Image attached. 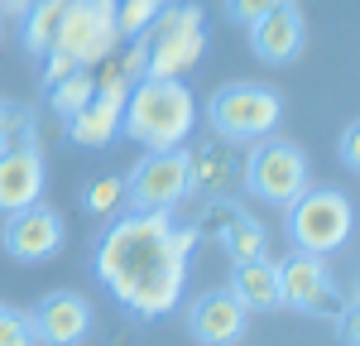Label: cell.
I'll use <instances>...</instances> for the list:
<instances>
[{
    "mask_svg": "<svg viewBox=\"0 0 360 346\" xmlns=\"http://www.w3.org/2000/svg\"><path fill=\"white\" fill-rule=\"evenodd\" d=\"M197 236L202 231L178 222L173 212H120L101 231L91 269L130 317L159 322L188 288Z\"/></svg>",
    "mask_w": 360,
    "mask_h": 346,
    "instance_id": "obj_1",
    "label": "cell"
},
{
    "mask_svg": "<svg viewBox=\"0 0 360 346\" xmlns=\"http://www.w3.org/2000/svg\"><path fill=\"white\" fill-rule=\"evenodd\" d=\"M197 125V101L183 86V77H139L125 91V111H120V135L144 149V154H164L183 149V140Z\"/></svg>",
    "mask_w": 360,
    "mask_h": 346,
    "instance_id": "obj_2",
    "label": "cell"
},
{
    "mask_svg": "<svg viewBox=\"0 0 360 346\" xmlns=\"http://www.w3.org/2000/svg\"><path fill=\"white\" fill-rule=\"evenodd\" d=\"M144 44V77H183L207 53V20L197 0L164 5L159 20L139 34Z\"/></svg>",
    "mask_w": 360,
    "mask_h": 346,
    "instance_id": "obj_3",
    "label": "cell"
},
{
    "mask_svg": "<svg viewBox=\"0 0 360 346\" xmlns=\"http://www.w3.org/2000/svg\"><path fill=\"white\" fill-rule=\"evenodd\" d=\"M207 120H212V130H217L221 144H255V140H264V135L278 130L283 96L264 82H226L212 96Z\"/></svg>",
    "mask_w": 360,
    "mask_h": 346,
    "instance_id": "obj_4",
    "label": "cell"
},
{
    "mask_svg": "<svg viewBox=\"0 0 360 346\" xmlns=\"http://www.w3.org/2000/svg\"><path fill=\"white\" fill-rule=\"evenodd\" d=\"M356 231V207L341 188H307L298 202H288V241L303 255H332Z\"/></svg>",
    "mask_w": 360,
    "mask_h": 346,
    "instance_id": "obj_5",
    "label": "cell"
},
{
    "mask_svg": "<svg viewBox=\"0 0 360 346\" xmlns=\"http://www.w3.org/2000/svg\"><path fill=\"white\" fill-rule=\"evenodd\" d=\"M240 183H245L259 202H269V207H288V202H298L307 188H312L307 154L293 140L264 135V140H255V149H250L245 169H240Z\"/></svg>",
    "mask_w": 360,
    "mask_h": 346,
    "instance_id": "obj_6",
    "label": "cell"
},
{
    "mask_svg": "<svg viewBox=\"0 0 360 346\" xmlns=\"http://www.w3.org/2000/svg\"><path fill=\"white\" fill-rule=\"evenodd\" d=\"M188 193H193V154L188 149L144 154L135 173L125 178V202L135 212H173Z\"/></svg>",
    "mask_w": 360,
    "mask_h": 346,
    "instance_id": "obj_7",
    "label": "cell"
},
{
    "mask_svg": "<svg viewBox=\"0 0 360 346\" xmlns=\"http://www.w3.org/2000/svg\"><path fill=\"white\" fill-rule=\"evenodd\" d=\"M44 154H39V140L29 135V125L20 135H5L0 140V212H20V207H34L44 198Z\"/></svg>",
    "mask_w": 360,
    "mask_h": 346,
    "instance_id": "obj_8",
    "label": "cell"
},
{
    "mask_svg": "<svg viewBox=\"0 0 360 346\" xmlns=\"http://www.w3.org/2000/svg\"><path fill=\"white\" fill-rule=\"evenodd\" d=\"M63 241H68V226H63V217H58L53 207H44V202L10 212L5 226H0L5 255L20 260V264H44V260H53L58 250H63Z\"/></svg>",
    "mask_w": 360,
    "mask_h": 346,
    "instance_id": "obj_9",
    "label": "cell"
},
{
    "mask_svg": "<svg viewBox=\"0 0 360 346\" xmlns=\"http://www.w3.org/2000/svg\"><path fill=\"white\" fill-rule=\"evenodd\" d=\"M115 20L111 10H96V5H86V0H68V15H63V25H58V39L53 49L72 58L77 68H91V63H106L115 49Z\"/></svg>",
    "mask_w": 360,
    "mask_h": 346,
    "instance_id": "obj_10",
    "label": "cell"
},
{
    "mask_svg": "<svg viewBox=\"0 0 360 346\" xmlns=\"http://www.w3.org/2000/svg\"><path fill=\"white\" fill-rule=\"evenodd\" d=\"M278 293H283V308H298V313H312V317H327L336 308V298H341L327 260L303 255V250L278 260Z\"/></svg>",
    "mask_w": 360,
    "mask_h": 346,
    "instance_id": "obj_11",
    "label": "cell"
},
{
    "mask_svg": "<svg viewBox=\"0 0 360 346\" xmlns=\"http://www.w3.org/2000/svg\"><path fill=\"white\" fill-rule=\"evenodd\" d=\"M125 91L130 82L120 77V68H111L96 91H91V101H86L82 111L68 120V140L82 144V149H101V144H111L120 135V111H125Z\"/></svg>",
    "mask_w": 360,
    "mask_h": 346,
    "instance_id": "obj_12",
    "label": "cell"
},
{
    "mask_svg": "<svg viewBox=\"0 0 360 346\" xmlns=\"http://www.w3.org/2000/svg\"><path fill=\"white\" fill-rule=\"evenodd\" d=\"M29 327L39 346H82L91 332V303L72 288H58L49 298H39V308L29 313Z\"/></svg>",
    "mask_w": 360,
    "mask_h": 346,
    "instance_id": "obj_13",
    "label": "cell"
},
{
    "mask_svg": "<svg viewBox=\"0 0 360 346\" xmlns=\"http://www.w3.org/2000/svg\"><path fill=\"white\" fill-rule=\"evenodd\" d=\"M250 313L236 303L231 288H207L188 303V332L197 346H236L245 337Z\"/></svg>",
    "mask_w": 360,
    "mask_h": 346,
    "instance_id": "obj_14",
    "label": "cell"
},
{
    "mask_svg": "<svg viewBox=\"0 0 360 346\" xmlns=\"http://www.w3.org/2000/svg\"><path fill=\"white\" fill-rule=\"evenodd\" d=\"M303 10L298 5H278V10H269L264 20H255L250 25V44H255V53L264 58V63H293V58L303 53Z\"/></svg>",
    "mask_w": 360,
    "mask_h": 346,
    "instance_id": "obj_15",
    "label": "cell"
},
{
    "mask_svg": "<svg viewBox=\"0 0 360 346\" xmlns=\"http://www.w3.org/2000/svg\"><path fill=\"white\" fill-rule=\"evenodd\" d=\"M231 293L245 313H278L283 293H278V260L255 255V260H236L231 269Z\"/></svg>",
    "mask_w": 360,
    "mask_h": 346,
    "instance_id": "obj_16",
    "label": "cell"
},
{
    "mask_svg": "<svg viewBox=\"0 0 360 346\" xmlns=\"http://www.w3.org/2000/svg\"><path fill=\"white\" fill-rule=\"evenodd\" d=\"M207 231L221 236V245H226V255H231V260L264 255V226H259L255 217H245V212H236V207H212Z\"/></svg>",
    "mask_w": 360,
    "mask_h": 346,
    "instance_id": "obj_17",
    "label": "cell"
},
{
    "mask_svg": "<svg viewBox=\"0 0 360 346\" xmlns=\"http://www.w3.org/2000/svg\"><path fill=\"white\" fill-rule=\"evenodd\" d=\"M68 15V0H34L25 10V49L29 53H49L58 39V25Z\"/></svg>",
    "mask_w": 360,
    "mask_h": 346,
    "instance_id": "obj_18",
    "label": "cell"
},
{
    "mask_svg": "<svg viewBox=\"0 0 360 346\" xmlns=\"http://www.w3.org/2000/svg\"><path fill=\"white\" fill-rule=\"evenodd\" d=\"M91 91H96V77H91L86 68H77V72H68V77H58V82L49 86V106H53L63 120H72V115L91 101Z\"/></svg>",
    "mask_w": 360,
    "mask_h": 346,
    "instance_id": "obj_19",
    "label": "cell"
},
{
    "mask_svg": "<svg viewBox=\"0 0 360 346\" xmlns=\"http://www.w3.org/2000/svg\"><path fill=\"white\" fill-rule=\"evenodd\" d=\"M82 207L91 212V217H120L125 212V178L120 173H106V178H91L82 188Z\"/></svg>",
    "mask_w": 360,
    "mask_h": 346,
    "instance_id": "obj_20",
    "label": "cell"
},
{
    "mask_svg": "<svg viewBox=\"0 0 360 346\" xmlns=\"http://www.w3.org/2000/svg\"><path fill=\"white\" fill-rule=\"evenodd\" d=\"M164 5H168V0H115V10H111L115 34H120V39H139L144 29L159 20Z\"/></svg>",
    "mask_w": 360,
    "mask_h": 346,
    "instance_id": "obj_21",
    "label": "cell"
},
{
    "mask_svg": "<svg viewBox=\"0 0 360 346\" xmlns=\"http://www.w3.org/2000/svg\"><path fill=\"white\" fill-rule=\"evenodd\" d=\"M0 346H39L34 342V327H29V313L0 303Z\"/></svg>",
    "mask_w": 360,
    "mask_h": 346,
    "instance_id": "obj_22",
    "label": "cell"
},
{
    "mask_svg": "<svg viewBox=\"0 0 360 346\" xmlns=\"http://www.w3.org/2000/svg\"><path fill=\"white\" fill-rule=\"evenodd\" d=\"M278 5H283V0H226V15H231V20H236V25H255V20H264V15H269V10H278Z\"/></svg>",
    "mask_w": 360,
    "mask_h": 346,
    "instance_id": "obj_23",
    "label": "cell"
},
{
    "mask_svg": "<svg viewBox=\"0 0 360 346\" xmlns=\"http://www.w3.org/2000/svg\"><path fill=\"white\" fill-rule=\"evenodd\" d=\"M341 164L351 173L360 169V125L356 120H346V130H341Z\"/></svg>",
    "mask_w": 360,
    "mask_h": 346,
    "instance_id": "obj_24",
    "label": "cell"
},
{
    "mask_svg": "<svg viewBox=\"0 0 360 346\" xmlns=\"http://www.w3.org/2000/svg\"><path fill=\"white\" fill-rule=\"evenodd\" d=\"M68 72H77V63L63 53V49H49V63H44V86H53L58 77H68Z\"/></svg>",
    "mask_w": 360,
    "mask_h": 346,
    "instance_id": "obj_25",
    "label": "cell"
},
{
    "mask_svg": "<svg viewBox=\"0 0 360 346\" xmlns=\"http://www.w3.org/2000/svg\"><path fill=\"white\" fill-rule=\"evenodd\" d=\"M336 337H341V346H360V337H356V298H346L341 322H336Z\"/></svg>",
    "mask_w": 360,
    "mask_h": 346,
    "instance_id": "obj_26",
    "label": "cell"
},
{
    "mask_svg": "<svg viewBox=\"0 0 360 346\" xmlns=\"http://www.w3.org/2000/svg\"><path fill=\"white\" fill-rule=\"evenodd\" d=\"M34 0H0V10H10V15H25Z\"/></svg>",
    "mask_w": 360,
    "mask_h": 346,
    "instance_id": "obj_27",
    "label": "cell"
},
{
    "mask_svg": "<svg viewBox=\"0 0 360 346\" xmlns=\"http://www.w3.org/2000/svg\"><path fill=\"white\" fill-rule=\"evenodd\" d=\"M86 5H96V10H115V0H86Z\"/></svg>",
    "mask_w": 360,
    "mask_h": 346,
    "instance_id": "obj_28",
    "label": "cell"
},
{
    "mask_svg": "<svg viewBox=\"0 0 360 346\" xmlns=\"http://www.w3.org/2000/svg\"><path fill=\"white\" fill-rule=\"evenodd\" d=\"M0 140H5V101H0Z\"/></svg>",
    "mask_w": 360,
    "mask_h": 346,
    "instance_id": "obj_29",
    "label": "cell"
},
{
    "mask_svg": "<svg viewBox=\"0 0 360 346\" xmlns=\"http://www.w3.org/2000/svg\"><path fill=\"white\" fill-rule=\"evenodd\" d=\"M0 29H5V20H0Z\"/></svg>",
    "mask_w": 360,
    "mask_h": 346,
    "instance_id": "obj_30",
    "label": "cell"
}]
</instances>
